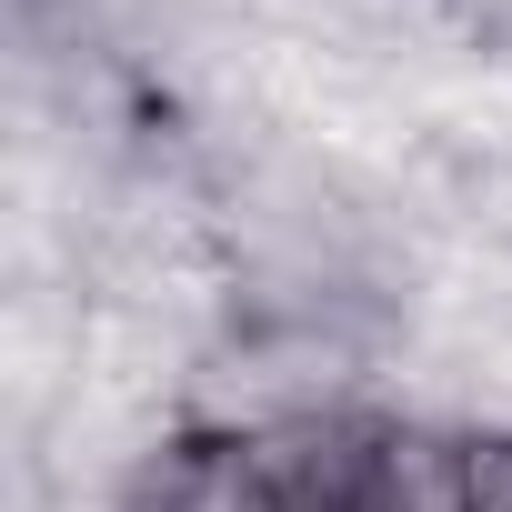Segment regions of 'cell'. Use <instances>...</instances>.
<instances>
[{"label":"cell","mask_w":512,"mask_h":512,"mask_svg":"<svg viewBox=\"0 0 512 512\" xmlns=\"http://www.w3.org/2000/svg\"><path fill=\"white\" fill-rule=\"evenodd\" d=\"M472 512H512V422H472Z\"/></svg>","instance_id":"6da1fadb"}]
</instances>
